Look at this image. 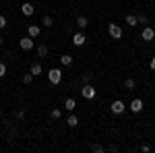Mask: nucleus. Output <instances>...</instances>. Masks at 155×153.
<instances>
[{
    "mask_svg": "<svg viewBox=\"0 0 155 153\" xmlns=\"http://www.w3.org/2000/svg\"><path fill=\"white\" fill-rule=\"evenodd\" d=\"M81 93H83L85 99H93V97L97 95V91H95V87H93V85L85 83V85H83V89H81Z\"/></svg>",
    "mask_w": 155,
    "mask_h": 153,
    "instance_id": "nucleus-1",
    "label": "nucleus"
},
{
    "mask_svg": "<svg viewBox=\"0 0 155 153\" xmlns=\"http://www.w3.org/2000/svg\"><path fill=\"white\" fill-rule=\"evenodd\" d=\"M48 79L52 85H58L60 81H62V72H60V68H52V71L48 72Z\"/></svg>",
    "mask_w": 155,
    "mask_h": 153,
    "instance_id": "nucleus-2",
    "label": "nucleus"
},
{
    "mask_svg": "<svg viewBox=\"0 0 155 153\" xmlns=\"http://www.w3.org/2000/svg\"><path fill=\"white\" fill-rule=\"evenodd\" d=\"M107 33L114 37V39H120V37H122V29H120V25L110 23V25H107Z\"/></svg>",
    "mask_w": 155,
    "mask_h": 153,
    "instance_id": "nucleus-3",
    "label": "nucleus"
},
{
    "mask_svg": "<svg viewBox=\"0 0 155 153\" xmlns=\"http://www.w3.org/2000/svg\"><path fill=\"white\" fill-rule=\"evenodd\" d=\"M19 46H21V50H25V52L33 50V37H23V39L19 42Z\"/></svg>",
    "mask_w": 155,
    "mask_h": 153,
    "instance_id": "nucleus-4",
    "label": "nucleus"
},
{
    "mask_svg": "<svg viewBox=\"0 0 155 153\" xmlns=\"http://www.w3.org/2000/svg\"><path fill=\"white\" fill-rule=\"evenodd\" d=\"M141 37H143L145 42H151V39L155 37V29H151V27H145L143 33H141Z\"/></svg>",
    "mask_w": 155,
    "mask_h": 153,
    "instance_id": "nucleus-5",
    "label": "nucleus"
},
{
    "mask_svg": "<svg viewBox=\"0 0 155 153\" xmlns=\"http://www.w3.org/2000/svg\"><path fill=\"white\" fill-rule=\"evenodd\" d=\"M124 101H120V99H116V101H114V104H112V112H114V114H122V112H124Z\"/></svg>",
    "mask_w": 155,
    "mask_h": 153,
    "instance_id": "nucleus-6",
    "label": "nucleus"
},
{
    "mask_svg": "<svg viewBox=\"0 0 155 153\" xmlns=\"http://www.w3.org/2000/svg\"><path fill=\"white\" fill-rule=\"evenodd\" d=\"M21 11H23L25 17H31V15H33V4H31V2H25L23 6H21Z\"/></svg>",
    "mask_w": 155,
    "mask_h": 153,
    "instance_id": "nucleus-7",
    "label": "nucleus"
},
{
    "mask_svg": "<svg viewBox=\"0 0 155 153\" xmlns=\"http://www.w3.org/2000/svg\"><path fill=\"white\" fill-rule=\"evenodd\" d=\"M128 108H130L132 112H141V110H143V101H141V99H132Z\"/></svg>",
    "mask_w": 155,
    "mask_h": 153,
    "instance_id": "nucleus-8",
    "label": "nucleus"
},
{
    "mask_svg": "<svg viewBox=\"0 0 155 153\" xmlns=\"http://www.w3.org/2000/svg\"><path fill=\"white\" fill-rule=\"evenodd\" d=\"M72 44H74V46H83L85 44V35L83 33H74V35H72Z\"/></svg>",
    "mask_w": 155,
    "mask_h": 153,
    "instance_id": "nucleus-9",
    "label": "nucleus"
},
{
    "mask_svg": "<svg viewBox=\"0 0 155 153\" xmlns=\"http://www.w3.org/2000/svg\"><path fill=\"white\" fill-rule=\"evenodd\" d=\"M27 33H29V37H37L39 35V27L37 25H29L27 27Z\"/></svg>",
    "mask_w": 155,
    "mask_h": 153,
    "instance_id": "nucleus-10",
    "label": "nucleus"
},
{
    "mask_svg": "<svg viewBox=\"0 0 155 153\" xmlns=\"http://www.w3.org/2000/svg\"><path fill=\"white\" fill-rule=\"evenodd\" d=\"M66 124H68L71 128L79 126V118H77V116H68V118H66Z\"/></svg>",
    "mask_w": 155,
    "mask_h": 153,
    "instance_id": "nucleus-11",
    "label": "nucleus"
},
{
    "mask_svg": "<svg viewBox=\"0 0 155 153\" xmlns=\"http://www.w3.org/2000/svg\"><path fill=\"white\" fill-rule=\"evenodd\" d=\"M60 62H62L64 66H71V64H72V56H68V54H64V56H60Z\"/></svg>",
    "mask_w": 155,
    "mask_h": 153,
    "instance_id": "nucleus-12",
    "label": "nucleus"
},
{
    "mask_svg": "<svg viewBox=\"0 0 155 153\" xmlns=\"http://www.w3.org/2000/svg\"><path fill=\"white\" fill-rule=\"evenodd\" d=\"M64 106H66V110H74V108H77V101H74L72 97H68V99L64 101Z\"/></svg>",
    "mask_w": 155,
    "mask_h": 153,
    "instance_id": "nucleus-13",
    "label": "nucleus"
},
{
    "mask_svg": "<svg viewBox=\"0 0 155 153\" xmlns=\"http://www.w3.org/2000/svg\"><path fill=\"white\" fill-rule=\"evenodd\" d=\"M126 23L130 25V27H134L139 21H137V17H134V15H126Z\"/></svg>",
    "mask_w": 155,
    "mask_h": 153,
    "instance_id": "nucleus-14",
    "label": "nucleus"
},
{
    "mask_svg": "<svg viewBox=\"0 0 155 153\" xmlns=\"http://www.w3.org/2000/svg\"><path fill=\"white\" fill-rule=\"evenodd\" d=\"M31 75H33V77L41 75V64H33V66H31Z\"/></svg>",
    "mask_w": 155,
    "mask_h": 153,
    "instance_id": "nucleus-15",
    "label": "nucleus"
},
{
    "mask_svg": "<svg viewBox=\"0 0 155 153\" xmlns=\"http://www.w3.org/2000/svg\"><path fill=\"white\" fill-rule=\"evenodd\" d=\"M77 25H79V27H81V29H85V27H87V25H89V21H87V19H85V17H79V19H77Z\"/></svg>",
    "mask_w": 155,
    "mask_h": 153,
    "instance_id": "nucleus-16",
    "label": "nucleus"
},
{
    "mask_svg": "<svg viewBox=\"0 0 155 153\" xmlns=\"http://www.w3.org/2000/svg\"><path fill=\"white\" fill-rule=\"evenodd\" d=\"M37 54L39 56H48V46H39L37 48Z\"/></svg>",
    "mask_w": 155,
    "mask_h": 153,
    "instance_id": "nucleus-17",
    "label": "nucleus"
},
{
    "mask_svg": "<svg viewBox=\"0 0 155 153\" xmlns=\"http://www.w3.org/2000/svg\"><path fill=\"white\" fill-rule=\"evenodd\" d=\"M31 81H33V75H31V72H27V75H23V83H25V85H29Z\"/></svg>",
    "mask_w": 155,
    "mask_h": 153,
    "instance_id": "nucleus-18",
    "label": "nucleus"
},
{
    "mask_svg": "<svg viewBox=\"0 0 155 153\" xmlns=\"http://www.w3.org/2000/svg\"><path fill=\"white\" fill-rule=\"evenodd\" d=\"M60 116H62V112H60L58 108H56V110H52V118H54V120H58Z\"/></svg>",
    "mask_w": 155,
    "mask_h": 153,
    "instance_id": "nucleus-19",
    "label": "nucleus"
},
{
    "mask_svg": "<svg viewBox=\"0 0 155 153\" xmlns=\"http://www.w3.org/2000/svg\"><path fill=\"white\" fill-rule=\"evenodd\" d=\"M52 23H54L52 17H44V25H46V27H52Z\"/></svg>",
    "mask_w": 155,
    "mask_h": 153,
    "instance_id": "nucleus-20",
    "label": "nucleus"
},
{
    "mask_svg": "<svg viewBox=\"0 0 155 153\" xmlns=\"http://www.w3.org/2000/svg\"><path fill=\"white\" fill-rule=\"evenodd\" d=\"M128 89H134V79H126V83H124Z\"/></svg>",
    "mask_w": 155,
    "mask_h": 153,
    "instance_id": "nucleus-21",
    "label": "nucleus"
},
{
    "mask_svg": "<svg viewBox=\"0 0 155 153\" xmlns=\"http://www.w3.org/2000/svg\"><path fill=\"white\" fill-rule=\"evenodd\" d=\"M137 21H139V23H147V15H143V12H141V15L137 17Z\"/></svg>",
    "mask_w": 155,
    "mask_h": 153,
    "instance_id": "nucleus-22",
    "label": "nucleus"
},
{
    "mask_svg": "<svg viewBox=\"0 0 155 153\" xmlns=\"http://www.w3.org/2000/svg\"><path fill=\"white\" fill-rule=\"evenodd\" d=\"M91 151H95V153H101V151H104V147H101V145H93V147H91Z\"/></svg>",
    "mask_w": 155,
    "mask_h": 153,
    "instance_id": "nucleus-23",
    "label": "nucleus"
},
{
    "mask_svg": "<svg viewBox=\"0 0 155 153\" xmlns=\"http://www.w3.org/2000/svg\"><path fill=\"white\" fill-rule=\"evenodd\" d=\"M4 75H6V64L0 62V77H4Z\"/></svg>",
    "mask_w": 155,
    "mask_h": 153,
    "instance_id": "nucleus-24",
    "label": "nucleus"
},
{
    "mask_svg": "<svg viewBox=\"0 0 155 153\" xmlns=\"http://www.w3.org/2000/svg\"><path fill=\"white\" fill-rule=\"evenodd\" d=\"M2 27H6V17L0 15V29H2Z\"/></svg>",
    "mask_w": 155,
    "mask_h": 153,
    "instance_id": "nucleus-25",
    "label": "nucleus"
},
{
    "mask_svg": "<svg viewBox=\"0 0 155 153\" xmlns=\"http://www.w3.org/2000/svg\"><path fill=\"white\" fill-rule=\"evenodd\" d=\"M89 81H91V75H89V72H85V75H83V83H89Z\"/></svg>",
    "mask_w": 155,
    "mask_h": 153,
    "instance_id": "nucleus-26",
    "label": "nucleus"
},
{
    "mask_svg": "<svg viewBox=\"0 0 155 153\" xmlns=\"http://www.w3.org/2000/svg\"><path fill=\"white\" fill-rule=\"evenodd\" d=\"M17 118H19V120H23V118H25V112H23V110H19V112H17Z\"/></svg>",
    "mask_w": 155,
    "mask_h": 153,
    "instance_id": "nucleus-27",
    "label": "nucleus"
},
{
    "mask_svg": "<svg viewBox=\"0 0 155 153\" xmlns=\"http://www.w3.org/2000/svg\"><path fill=\"white\" fill-rule=\"evenodd\" d=\"M149 68H151V71H155V56L151 58V62H149Z\"/></svg>",
    "mask_w": 155,
    "mask_h": 153,
    "instance_id": "nucleus-28",
    "label": "nucleus"
},
{
    "mask_svg": "<svg viewBox=\"0 0 155 153\" xmlns=\"http://www.w3.org/2000/svg\"><path fill=\"white\" fill-rule=\"evenodd\" d=\"M0 46H2V39H0Z\"/></svg>",
    "mask_w": 155,
    "mask_h": 153,
    "instance_id": "nucleus-29",
    "label": "nucleus"
}]
</instances>
